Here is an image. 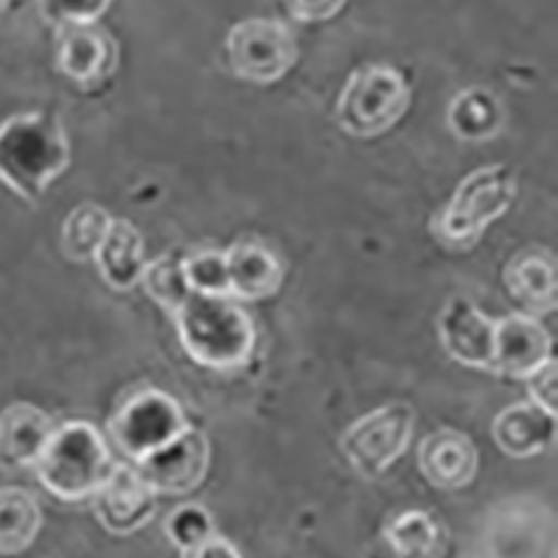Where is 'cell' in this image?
<instances>
[{"label":"cell","mask_w":558,"mask_h":558,"mask_svg":"<svg viewBox=\"0 0 558 558\" xmlns=\"http://www.w3.org/2000/svg\"><path fill=\"white\" fill-rule=\"evenodd\" d=\"M70 161V134L54 110L21 112L0 123V181L29 206L43 199Z\"/></svg>","instance_id":"6da1fadb"},{"label":"cell","mask_w":558,"mask_h":558,"mask_svg":"<svg viewBox=\"0 0 558 558\" xmlns=\"http://www.w3.org/2000/svg\"><path fill=\"white\" fill-rule=\"evenodd\" d=\"M172 319L183 351L204 368H240L255 351L253 317L232 298L193 293Z\"/></svg>","instance_id":"7a4b0ae2"},{"label":"cell","mask_w":558,"mask_h":558,"mask_svg":"<svg viewBox=\"0 0 558 558\" xmlns=\"http://www.w3.org/2000/svg\"><path fill=\"white\" fill-rule=\"evenodd\" d=\"M104 434L85 421L54 429L34 464L36 478L52 496L76 502L95 496L114 470Z\"/></svg>","instance_id":"3957f363"},{"label":"cell","mask_w":558,"mask_h":558,"mask_svg":"<svg viewBox=\"0 0 558 558\" xmlns=\"http://www.w3.org/2000/svg\"><path fill=\"white\" fill-rule=\"evenodd\" d=\"M517 199V172L507 163L472 170L453 191L436 221V235L453 248L474 246L492 221L502 217Z\"/></svg>","instance_id":"277c9868"},{"label":"cell","mask_w":558,"mask_h":558,"mask_svg":"<svg viewBox=\"0 0 558 558\" xmlns=\"http://www.w3.org/2000/svg\"><path fill=\"white\" fill-rule=\"evenodd\" d=\"M411 106V87L391 65L353 70L336 104L338 125L353 138H376L391 130Z\"/></svg>","instance_id":"5b68a950"},{"label":"cell","mask_w":558,"mask_h":558,"mask_svg":"<svg viewBox=\"0 0 558 558\" xmlns=\"http://www.w3.org/2000/svg\"><path fill=\"white\" fill-rule=\"evenodd\" d=\"M189 427L179 400L155 387L128 396L108 421L110 438L134 464L170 445Z\"/></svg>","instance_id":"8992f818"},{"label":"cell","mask_w":558,"mask_h":558,"mask_svg":"<svg viewBox=\"0 0 558 558\" xmlns=\"http://www.w3.org/2000/svg\"><path fill=\"white\" fill-rule=\"evenodd\" d=\"M413 429V407L396 400L353 421L340 438V449L362 478H378L404 456Z\"/></svg>","instance_id":"52a82bcc"},{"label":"cell","mask_w":558,"mask_h":558,"mask_svg":"<svg viewBox=\"0 0 558 558\" xmlns=\"http://www.w3.org/2000/svg\"><path fill=\"white\" fill-rule=\"evenodd\" d=\"M226 57L238 78L253 85H272L295 68L300 48L287 23L275 19H246L230 27L226 36Z\"/></svg>","instance_id":"ba28073f"},{"label":"cell","mask_w":558,"mask_h":558,"mask_svg":"<svg viewBox=\"0 0 558 558\" xmlns=\"http://www.w3.org/2000/svg\"><path fill=\"white\" fill-rule=\"evenodd\" d=\"M54 29L57 70L76 87L95 89L108 83L119 70L121 50L101 23L59 25Z\"/></svg>","instance_id":"9c48e42d"},{"label":"cell","mask_w":558,"mask_h":558,"mask_svg":"<svg viewBox=\"0 0 558 558\" xmlns=\"http://www.w3.org/2000/svg\"><path fill=\"white\" fill-rule=\"evenodd\" d=\"M134 470L157 496L191 494L208 476L210 440L202 429L191 425L170 445L134 464Z\"/></svg>","instance_id":"30bf717a"},{"label":"cell","mask_w":558,"mask_h":558,"mask_svg":"<svg viewBox=\"0 0 558 558\" xmlns=\"http://www.w3.org/2000/svg\"><path fill=\"white\" fill-rule=\"evenodd\" d=\"M362 558H458V547L432 511L404 509L387 521Z\"/></svg>","instance_id":"8fae6325"},{"label":"cell","mask_w":558,"mask_h":558,"mask_svg":"<svg viewBox=\"0 0 558 558\" xmlns=\"http://www.w3.org/2000/svg\"><path fill=\"white\" fill-rule=\"evenodd\" d=\"M549 360H554V340L538 317L511 313L496 319L492 374L527 380Z\"/></svg>","instance_id":"7c38bea8"},{"label":"cell","mask_w":558,"mask_h":558,"mask_svg":"<svg viewBox=\"0 0 558 558\" xmlns=\"http://www.w3.org/2000/svg\"><path fill=\"white\" fill-rule=\"evenodd\" d=\"M92 507L104 530L128 536L148 525L157 511V494L130 464H114L112 474L92 496Z\"/></svg>","instance_id":"4fadbf2b"},{"label":"cell","mask_w":558,"mask_h":558,"mask_svg":"<svg viewBox=\"0 0 558 558\" xmlns=\"http://www.w3.org/2000/svg\"><path fill=\"white\" fill-rule=\"evenodd\" d=\"M440 344L462 366L492 371L496 319L470 298H451L438 317Z\"/></svg>","instance_id":"5bb4252c"},{"label":"cell","mask_w":558,"mask_h":558,"mask_svg":"<svg viewBox=\"0 0 558 558\" xmlns=\"http://www.w3.org/2000/svg\"><path fill=\"white\" fill-rule=\"evenodd\" d=\"M481 558H556L551 517L525 509L496 519L483 536Z\"/></svg>","instance_id":"9a60e30c"},{"label":"cell","mask_w":558,"mask_h":558,"mask_svg":"<svg viewBox=\"0 0 558 558\" xmlns=\"http://www.w3.org/2000/svg\"><path fill=\"white\" fill-rule=\"evenodd\" d=\"M478 449L474 440L458 429L432 432L417 447V468L438 489H462L478 474Z\"/></svg>","instance_id":"2e32d148"},{"label":"cell","mask_w":558,"mask_h":558,"mask_svg":"<svg viewBox=\"0 0 558 558\" xmlns=\"http://www.w3.org/2000/svg\"><path fill=\"white\" fill-rule=\"evenodd\" d=\"M54 429V417L32 402H14L3 409L0 413V470H34Z\"/></svg>","instance_id":"e0dca14e"},{"label":"cell","mask_w":558,"mask_h":558,"mask_svg":"<svg viewBox=\"0 0 558 558\" xmlns=\"http://www.w3.org/2000/svg\"><path fill=\"white\" fill-rule=\"evenodd\" d=\"M505 287L527 315L538 317L556 311L558 279L554 255L541 246L523 248L502 270Z\"/></svg>","instance_id":"ac0fdd59"},{"label":"cell","mask_w":558,"mask_h":558,"mask_svg":"<svg viewBox=\"0 0 558 558\" xmlns=\"http://www.w3.org/2000/svg\"><path fill=\"white\" fill-rule=\"evenodd\" d=\"M223 255L228 291L235 302H262L282 289L284 268L266 246L257 242H235Z\"/></svg>","instance_id":"d6986e66"},{"label":"cell","mask_w":558,"mask_h":558,"mask_svg":"<svg viewBox=\"0 0 558 558\" xmlns=\"http://www.w3.org/2000/svg\"><path fill=\"white\" fill-rule=\"evenodd\" d=\"M556 436V417L534 402H519L502 409L492 423L496 447L509 458H532L545 451Z\"/></svg>","instance_id":"ffe728a7"},{"label":"cell","mask_w":558,"mask_h":558,"mask_svg":"<svg viewBox=\"0 0 558 558\" xmlns=\"http://www.w3.org/2000/svg\"><path fill=\"white\" fill-rule=\"evenodd\" d=\"M99 268L104 282L114 291H132L142 282L146 268L144 235L130 219L112 217L101 246L92 259Z\"/></svg>","instance_id":"44dd1931"},{"label":"cell","mask_w":558,"mask_h":558,"mask_svg":"<svg viewBox=\"0 0 558 558\" xmlns=\"http://www.w3.org/2000/svg\"><path fill=\"white\" fill-rule=\"evenodd\" d=\"M447 123L462 142H489L505 123V110L500 99L492 95L489 89L470 87L458 92L451 99L447 110Z\"/></svg>","instance_id":"7402d4cb"},{"label":"cell","mask_w":558,"mask_h":558,"mask_svg":"<svg viewBox=\"0 0 558 558\" xmlns=\"http://www.w3.org/2000/svg\"><path fill=\"white\" fill-rule=\"evenodd\" d=\"M40 505L23 487H0V554H21L38 536Z\"/></svg>","instance_id":"603a6c76"},{"label":"cell","mask_w":558,"mask_h":558,"mask_svg":"<svg viewBox=\"0 0 558 558\" xmlns=\"http://www.w3.org/2000/svg\"><path fill=\"white\" fill-rule=\"evenodd\" d=\"M110 223L112 215L95 202H83L74 206L61 226L63 255L74 264L95 259V253L101 246Z\"/></svg>","instance_id":"cb8c5ba5"},{"label":"cell","mask_w":558,"mask_h":558,"mask_svg":"<svg viewBox=\"0 0 558 558\" xmlns=\"http://www.w3.org/2000/svg\"><path fill=\"white\" fill-rule=\"evenodd\" d=\"M183 259L185 257L170 251L153 262H146L142 282H138L144 287L146 295L170 315H174L185 304V300L193 295L189 279H185Z\"/></svg>","instance_id":"d4e9b609"},{"label":"cell","mask_w":558,"mask_h":558,"mask_svg":"<svg viewBox=\"0 0 558 558\" xmlns=\"http://www.w3.org/2000/svg\"><path fill=\"white\" fill-rule=\"evenodd\" d=\"M168 541L183 554L195 551L215 536V521L210 511L199 502H185L170 511L163 523Z\"/></svg>","instance_id":"484cf974"},{"label":"cell","mask_w":558,"mask_h":558,"mask_svg":"<svg viewBox=\"0 0 558 558\" xmlns=\"http://www.w3.org/2000/svg\"><path fill=\"white\" fill-rule=\"evenodd\" d=\"M183 268L193 293L210 295V298H230L223 251L195 253L183 259Z\"/></svg>","instance_id":"4316f807"},{"label":"cell","mask_w":558,"mask_h":558,"mask_svg":"<svg viewBox=\"0 0 558 558\" xmlns=\"http://www.w3.org/2000/svg\"><path fill=\"white\" fill-rule=\"evenodd\" d=\"M38 14L50 27L59 25H83V23H99L108 12V0H78V3H38Z\"/></svg>","instance_id":"83f0119b"},{"label":"cell","mask_w":558,"mask_h":558,"mask_svg":"<svg viewBox=\"0 0 558 558\" xmlns=\"http://www.w3.org/2000/svg\"><path fill=\"white\" fill-rule=\"evenodd\" d=\"M525 383H527V391H530V402H534L536 407H541L543 411H547L549 415L556 417V409H558L556 360H549L547 364H543Z\"/></svg>","instance_id":"f1b7e54d"},{"label":"cell","mask_w":558,"mask_h":558,"mask_svg":"<svg viewBox=\"0 0 558 558\" xmlns=\"http://www.w3.org/2000/svg\"><path fill=\"white\" fill-rule=\"evenodd\" d=\"M344 5L347 3H342V0H338V3L336 0H329V3H324V0H291V3H287V12L298 23H322L338 16Z\"/></svg>","instance_id":"f546056e"},{"label":"cell","mask_w":558,"mask_h":558,"mask_svg":"<svg viewBox=\"0 0 558 558\" xmlns=\"http://www.w3.org/2000/svg\"><path fill=\"white\" fill-rule=\"evenodd\" d=\"M189 558H242V554L230 541L215 534L204 545H199L195 551H191Z\"/></svg>","instance_id":"4dcf8cb0"},{"label":"cell","mask_w":558,"mask_h":558,"mask_svg":"<svg viewBox=\"0 0 558 558\" xmlns=\"http://www.w3.org/2000/svg\"><path fill=\"white\" fill-rule=\"evenodd\" d=\"M10 8H12V3H3V0H0V19L10 12Z\"/></svg>","instance_id":"1f68e13d"}]
</instances>
